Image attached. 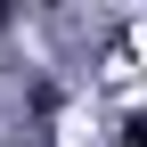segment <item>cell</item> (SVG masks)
I'll use <instances>...</instances> for the list:
<instances>
[{
    "label": "cell",
    "mask_w": 147,
    "mask_h": 147,
    "mask_svg": "<svg viewBox=\"0 0 147 147\" xmlns=\"http://www.w3.org/2000/svg\"><path fill=\"white\" fill-rule=\"evenodd\" d=\"M123 147H147V106H139L131 123H123Z\"/></svg>",
    "instance_id": "1"
}]
</instances>
